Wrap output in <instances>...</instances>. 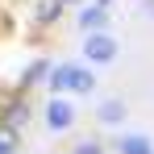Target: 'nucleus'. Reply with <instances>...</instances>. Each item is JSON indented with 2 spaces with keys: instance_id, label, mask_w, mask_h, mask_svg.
Returning <instances> with one entry per match:
<instances>
[{
  "instance_id": "7",
  "label": "nucleus",
  "mask_w": 154,
  "mask_h": 154,
  "mask_svg": "<svg viewBox=\"0 0 154 154\" xmlns=\"http://www.w3.org/2000/svg\"><path fill=\"white\" fill-rule=\"evenodd\" d=\"M117 150L121 154H154V142L146 133H121L117 137Z\"/></svg>"
},
{
  "instance_id": "4",
  "label": "nucleus",
  "mask_w": 154,
  "mask_h": 154,
  "mask_svg": "<svg viewBox=\"0 0 154 154\" xmlns=\"http://www.w3.org/2000/svg\"><path fill=\"white\" fill-rule=\"evenodd\" d=\"M108 17H112L108 8H100V4H92V0H88V4H79L75 25L83 29V33H108Z\"/></svg>"
},
{
  "instance_id": "1",
  "label": "nucleus",
  "mask_w": 154,
  "mask_h": 154,
  "mask_svg": "<svg viewBox=\"0 0 154 154\" xmlns=\"http://www.w3.org/2000/svg\"><path fill=\"white\" fill-rule=\"evenodd\" d=\"M46 88L50 96H88L96 92V75L88 63H54L46 71Z\"/></svg>"
},
{
  "instance_id": "8",
  "label": "nucleus",
  "mask_w": 154,
  "mask_h": 154,
  "mask_svg": "<svg viewBox=\"0 0 154 154\" xmlns=\"http://www.w3.org/2000/svg\"><path fill=\"white\" fill-rule=\"evenodd\" d=\"M63 8H67L63 0H42V4H38V13H33V21H38L42 29H46V25H58V17H63Z\"/></svg>"
},
{
  "instance_id": "3",
  "label": "nucleus",
  "mask_w": 154,
  "mask_h": 154,
  "mask_svg": "<svg viewBox=\"0 0 154 154\" xmlns=\"http://www.w3.org/2000/svg\"><path fill=\"white\" fill-rule=\"evenodd\" d=\"M117 54H121V46H117L112 33H83V58H88V67H104Z\"/></svg>"
},
{
  "instance_id": "11",
  "label": "nucleus",
  "mask_w": 154,
  "mask_h": 154,
  "mask_svg": "<svg viewBox=\"0 0 154 154\" xmlns=\"http://www.w3.org/2000/svg\"><path fill=\"white\" fill-rule=\"evenodd\" d=\"M146 13H150V17H154V0H146Z\"/></svg>"
},
{
  "instance_id": "2",
  "label": "nucleus",
  "mask_w": 154,
  "mask_h": 154,
  "mask_svg": "<svg viewBox=\"0 0 154 154\" xmlns=\"http://www.w3.org/2000/svg\"><path fill=\"white\" fill-rule=\"evenodd\" d=\"M75 117H79V108L67 100V96H50L46 108H42V121H46L50 133H67V129L75 125Z\"/></svg>"
},
{
  "instance_id": "9",
  "label": "nucleus",
  "mask_w": 154,
  "mask_h": 154,
  "mask_svg": "<svg viewBox=\"0 0 154 154\" xmlns=\"http://www.w3.org/2000/svg\"><path fill=\"white\" fill-rule=\"evenodd\" d=\"M46 71H50V63L46 58H33L25 67V75H21V88H33V83H46Z\"/></svg>"
},
{
  "instance_id": "5",
  "label": "nucleus",
  "mask_w": 154,
  "mask_h": 154,
  "mask_svg": "<svg viewBox=\"0 0 154 154\" xmlns=\"http://www.w3.org/2000/svg\"><path fill=\"white\" fill-rule=\"evenodd\" d=\"M125 117H129V108H125L121 96H108V100H100V108H96V121H100V125H121Z\"/></svg>"
},
{
  "instance_id": "6",
  "label": "nucleus",
  "mask_w": 154,
  "mask_h": 154,
  "mask_svg": "<svg viewBox=\"0 0 154 154\" xmlns=\"http://www.w3.org/2000/svg\"><path fill=\"white\" fill-rule=\"evenodd\" d=\"M25 121H29V104H25V96L4 104V112H0V125H8V129H25Z\"/></svg>"
},
{
  "instance_id": "12",
  "label": "nucleus",
  "mask_w": 154,
  "mask_h": 154,
  "mask_svg": "<svg viewBox=\"0 0 154 154\" xmlns=\"http://www.w3.org/2000/svg\"><path fill=\"white\" fill-rule=\"evenodd\" d=\"M63 4H88V0H63Z\"/></svg>"
},
{
  "instance_id": "10",
  "label": "nucleus",
  "mask_w": 154,
  "mask_h": 154,
  "mask_svg": "<svg viewBox=\"0 0 154 154\" xmlns=\"http://www.w3.org/2000/svg\"><path fill=\"white\" fill-rule=\"evenodd\" d=\"M17 142H21V133L8 125H0V154H17Z\"/></svg>"
}]
</instances>
